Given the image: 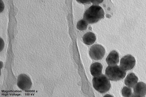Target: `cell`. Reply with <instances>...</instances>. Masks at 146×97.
Segmentation results:
<instances>
[{
	"instance_id": "obj_9",
	"label": "cell",
	"mask_w": 146,
	"mask_h": 97,
	"mask_svg": "<svg viewBox=\"0 0 146 97\" xmlns=\"http://www.w3.org/2000/svg\"><path fill=\"white\" fill-rule=\"evenodd\" d=\"M138 80V78L134 73H129L125 80V84L128 87L133 88L137 83Z\"/></svg>"
},
{
	"instance_id": "obj_1",
	"label": "cell",
	"mask_w": 146,
	"mask_h": 97,
	"mask_svg": "<svg viewBox=\"0 0 146 97\" xmlns=\"http://www.w3.org/2000/svg\"><path fill=\"white\" fill-rule=\"evenodd\" d=\"M102 8L97 5H93L88 9L85 12L83 19L88 23H96L104 16Z\"/></svg>"
},
{
	"instance_id": "obj_13",
	"label": "cell",
	"mask_w": 146,
	"mask_h": 97,
	"mask_svg": "<svg viewBox=\"0 0 146 97\" xmlns=\"http://www.w3.org/2000/svg\"><path fill=\"white\" fill-rule=\"evenodd\" d=\"M122 94L124 97H130L132 95L131 89L126 86L123 87L121 90Z\"/></svg>"
},
{
	"instance_id": "obj_11",
	"label": "cell",
	"mask_w": 146,
	"mask_h": 97,
	"mask_svg": "<svg viewBox=\"0 0 146 97\" xmlns=\"http://www.w3.org/2000/svg\"><path fill=\"white\" fill-rule=\"evenodd\" d=\"M84 43L87 45H91L93 44L96 40L95 34L91 32H87L82 37Z\"/></svg>"
},
{
	"instance_id": "obj_3",
	"label": "cell",
	"mask_w": 146,
	"mask_h": 97,
	"mask_svg": "<svg viewBox=\"0 0 146 97\" xmlns=\"http://www.w3.org/2000/svg\"><path fill=\"white\" fill-rule=\"evenodd\" d=\"M126 71L117 65H109L105 70V75L108 79L112 81L122 79L125 76Z\"/></svg>"
},
{
	"instance_id": "obj_14",
	"label": "cell",
	"mask_w": 146,
	"mask_h": 97,
	"mask_svg": "<svg viewBox=\"0 0 146 97\" xmlns=\"http://www.w3.org/2000/svg\"><path fill=\"white\" fill-rule=\"evenodd\" d=\"M94 5H98L102 3L104 0H89Z\"/></svg>"
},
{
	"instance_id": "obj_8",
	"label": "cell",
	"mask_w": 146,
	"mask_h": 97,
	"mask_svg": "<svg viewBox=\"0 0 146 97\" xmlns=\"http://www.w3.org/2000/svg\"><path fill=\"white\" fill-rule=\"evenodd\" d=\"M106 61L109 65H117L119 61L118 53L115 50L111 51L106 58Z\"/></svg>"
},
{
	"instance_id": "obj_2",
	"label": "cell",
	"mask_w": 146,
	"mask_h": 97,
	"mask_svg": "<svg viewBox=\"0 0 146 97\" xmlns=\"http://www.w3.org/2000/svg\"><path fill=\"white\" fill-rule=\"evenodd\" d=\"M92 83L94 88L101 93H105L108 91L111 86L109 79L103 74L94 77Z\"/></svg>"
},
{
	"instance_id": "obj_6",
	"label": "cell",
	"mask_w": 146,
	"mask_h": 97,
	"mask_svg": "<svg viewBox=\"0 0 146 97\" xmlns=\"http://www.w3.org/2000/svg\"><path fill=\"white\" fill-rule=\"evenodd\" d=\"M32 83L30 78L27 75L22 74L17 78V85L22 90L27 91L31 88Z\"/></svg>"
},
{
	"instance_id": "obj_15",
	"label": "cell",
	"mask_w": 146,
	"mask_h": 97,
	"mask_svg": "<svg viewBox=\"0 0 146 97\" xmlns=\"http://www.w3.org/2000/svg\"><path fill=\"white\" fill-rule=\"evenodd\" d=\"M78 2L83 4H89L90 2L89 0H76Z\"/></svg>"
},
{
	"instance_id": "obj_5",
	"label": "cell",
	"mask_w": 146,
	"mask_h": 97,
	"mask_svg": "<svg viewBox=\"0 0 146 97\" xmlns=\"http://www.w3.org/2000/svg\"><path fill=\"white\" fill-rule=\"evenodd\" d=\"M136 63L135 58L131 55L128 54L123 57L120 60V67L125 71L133 69Z\"/></svg>"
},
{
	"instance_id": "obj_4",
	"label": "cell",
	"mask_w": 146,
	"mask_h": 97,
	"mask_svg": "<svg viewBox=\"0 0 146 97\" xmlns=\"http://www.w3.org/2000/svg\"><path fill=\"white\" fill-rule=\"evenodd\" d=\"M105 50L102 46L94 44L90 48L89 53L91 58L95 60L102 59L104 56Z\"/></svg>"
},
{
	"instance_id": "obj_10",
	"label": "cell",
	"mask_w": 146,
	"mask_h": 97,
	"mask_svg": "<svg viewBox=\"0 0 146 97\" xmlns=\"http://www.w3.org/2000/svg\"><path fill=\"white\" fill-rule=\"evenodd\" d=\"M103 66L99 62H95L93 63L90 66V72L92 75L96 77L102 73Z\"/></svg>"
},
{
	"instance_id": "obj_7",
	"label": "cell",
	"mask_w": 146,
	"mask_h": 97,
	"mask_svg": "<svg viewBox=\"0 0 146 97\" xmlns=\"http://www.w3.org/2000/svg\"><path fill=\"white\" fill-rule=\"evenodd\" d=\"M146 94V84L140 82H138L133 88V96L143 97Z\"/></svg>"
},
{
	"instance_id": "obj_12",
	"label": "cell",
	"mask_w": 146,
	"mask_h": 97,
	"mask_svg": "<svg viewBox=\"0 0 146 97\" xmlns=\"http://www.w3.org/2000/svg\"><path fill=\"white\" fill-rule=\"evenodd\" d=\"M88 24V23L85 20L82 19L78 22L76 27L80 30H84L86 29Z\"/></svg>"
}]
</instances>
